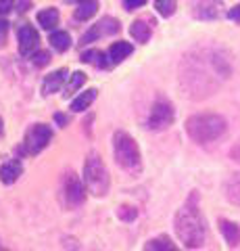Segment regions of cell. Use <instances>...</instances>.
<instances>
[{
    "label": "cell",
    "instance_id": "1",
    "mask_svg": "<svg viewBox=\"0 0 240 251\" xmlns=\"http://www.w3.org/2000/svg\"><path fill=\"white\" fill-rule=\"evenodd\" d=\"M232 65L226 50L219 46H198L186 52L180 65V86L186 97L207 99L230 77Z\"/></svg>",
    "mask_w": 240,
    "mask_h": 251
},
{
    "label": "cell",
    "instance_id": "2",
    "mask_svg": "<svg viewBox=\"0 0 240 251\" xmlns=\"http://www.w3.org/2000/svg\"><path fill=\"white\" fill-rule=\"evenodd\" d=\"M174 226H175L177 239H180L188 249H198V247L205 245L207 226H205L203 216H200L196 191H192L188 195V199L184 201V205L177 209V214L174 218Z\"/></svg>",
    "mask_w": 240,
    "mask_h": 251
},
{
    "label": "cell",
    "instance_id": "3",
    "mask_svg": "<svg viewBox=\"0 0 240 251\" xmlns=\"http://www.w3.org/2000/svg\"><path fill=\"white\" fill-rule=\"evenodd\" d=\"M228 130V122L218 113H196L186 120V134L195 143L207 145L219 140Z\"/></svg>",
    "mask_w": 240,
    "mask_h": 251
},
{
    "label": "cell",
    "instance_id": "4",
    "mask_svg": "<svg viewBox=\"0 0 240 251\" xmlns=\"http://www.w3.org/2000/svg\"><path fill=\"white\" fill-rule=\"evenodd\" d=\"M113 157L115 163L130 176H138L142 172V155L140 147L134 140V136H130L128 132H115L113 134Z\"/></svg>",
    "mask_w": 240,
    "mask_h": 251
},
{
    "label": "cell",
    "instance_id": "5",
    "mask_svg": "<svg viewBox=\"0 0 240 251\" xmlns=\"http://www.w3.org/2000/svg\"><path fill=\"white\" fill-rule=\"evenodd\" d=\"M84 184H86L88 193L94 195L96 199H105L111 188V176L107 170L105 161L100 159L98 153H90L84 161Z\"/></svg>",
    "mask_w": 240,
    "mask_h": 251
},
{
    "label": "cell",
    "instance_id": "6",
    "mask_svg": "<svg viewBox=\"0 0 240 251\" xmlns=\"http://www.w3.org/2000/svg\"><path fill=\"white\" fill-rule=\"evenodd\" d=\"M88 188L84 184V178H80L73 170H67L61 178V205L65 209H77L86 201Z\"/></svg>",
    "mask_w": 240,
    "mask_h": 251
},
{
    "label": "cell",
    "instance_id": "7",
    "mask_svg": "<svg viewBox=\"0 0 240 251\" xmlns=\"http://www.w3.org/2000/svg\"><path fill=\"white\" fill-rule=\"evenodd\" d=\"M52 136H55V132H52L50 126L46 124H32L29 128L25 130V136H23V151H25L27 155H40L46 147L50 145Z\"/></svg>",
    "mask_w": 240,
    "mask_h": 251
},
{
    "label": "cell",
    "instance_id": "8",
    "mask_svg": "<svg viewBox=\"0 0 240 251\" xmlns=\"http://www.w3.org/2000/svg\"><path fill=\"white\" fill-rule=\"evenodd\" d=\"M175 120V109L174 105L169 103L167 99H157L151 107V113H149V120H146V128L151 132H163L167 130L169 126L174 124Z\"/></svg>",
    "mask_w": 240,
    "mask_h": 251
},
{
    "label": "cell",
    "instance_id": "9",
    "mask_svg": "<svg viewBox=\"0 0 240 251\" xmlns=\"http://www.w3.org/2000/svg\"><path fill=\"white\" fill-rule=\"evenodd\" d=\"M119 21L117 19H113V17H103L96 25H92L86 34H84L80 38V46H88L92 42H96L100 40V38H105V36H113V34H119Z\"/></svg>",
    "mask_w": 240,
    "mask_h": 251
},
{
    "label": "cell",
    "instance_id": "10",
    "mask_svg": "<svg viewBox=\"0 0 240 251\" xmlns=\"http://www.w3.org/2000/svg\"><path fill=\"white\" fill-rule=\"evenodd\" d=\"M17 42H19V54H21V57H32L34 52H38L40 36H38L36 27L21 25L19 31H17Z\"/></svg>",
    "mask_w": 240,
    "mask_h": 251
},
{
    "label": "cell",
    "instance_id": "11",
    "mask_svg": "<svg viewBox=\"0 0 240 251\" xmlns=\"http://www.w3.org/2000/svg\"><path fill=\"white\" fill-rule=\"evenodd\" d=\"M21 176H23V163L17 157H11V159H6L2 166H0V182L4 186L15 184Z\"/></svg>",
    "mask_w": 240,
    "mask_h": 251
},
{
    "label": "cell",
    "instance_id": "12",
    "mask_svg": "<svg viewBox=\"0 0 240 251\" xmlns=\"http://www.w3.org/2000/svg\"><path fill=\"white\" fill-rule=\"evenodd\" d=\"M134 52V46H131L130 42H113L109 46V50H107V59H109V65H119V63L126 61L130 54Z\"/></svg>",
    "mask_w": 240,
    "mask_h": 251
},
{
    "label": "cell",
    "instance_id": "13",
    "mask_svg": "<svg viewBox=\"0 0 240 251\" xmlns=\"http://www.w3.org/2000/svg\"><path fill=\"white\" fill-rule=\"evenodd\" d=\"M67 69L65 67H61V69H57V72H52V74H48L44 77V82H42V92L44 94H55V92H59L61 88H63V82L67 80Z\"/></svg>",
    "mask_w": 240,
    "mask_h": 251
},
{
    "label": "cell",
    "instance_id": "14",
    "mask_svg": "<svg viewBox=\"0 0 240 251\" xmlns=\"http://www.w3.org/2000/svg\"><path fill=\"white\" fill-rule=\"evenodd\" d=\"M130 36L134 38L136 42H140V44H146L151 40V36H153V21L149 19H136L134 23L130 25Z\"/></svg>",
    "mask_w": 240,
    "mask_h": 251
},
{
    "label": "cell",
    "instance_id": "15",
    "mask_svg": "<svg viewBox=\"0 0 240 251\" xmlns=\"http://www.w3.org/2000/svg\"><path fill=\"white\" fill-rule=\"evenodd\" d=\"M142 251H182V249L172 241V237H167V234H157V237H153L144 243Z\"/></svg>",
    "mask_w": 240,
    "mask_h": 251
},
{
    "label": "cell",
    "instance_id": "16",
    "mask_svg": "<svg viewBox=\"0 0 240 251\" xmlns=\"http://www.w3.org/2000/svg\"><path fill=\"white\" fill-rule=\"evenodd\" d=\"M219 230L223 234V239H226V243L230 247H238L240 245V226L236 222H230V220L226 218H219Z\"/></svg>",
    "mask_w": 240,
    "mask_h": 251
},
{
    "label": "cell",
    "instance_id": "17",
    "mask_svg": "<svg viewBox=\"0 0 240 251\" xmlns=\"http://www.w3.org/2000/svg\"><path fill=\"white\" fill-rule=\"evenodd\" d=\"M96 97H98V90H96V88H90V90L80 92V94H77V97L71 100V111H73V113L86 111V109L96 100Z\"/></svg>",
    "mask_w": 240,
    "mask_h": 251
},
{
    "label": "cell",
    "instance_id": "18",
    "mask_svg": "<svg viewBox=\"0 0 240 251\" xmlns=\"http://www.w3.org/2000/svg\"><path fill=\"white\" fill-rule=\"evenodd\" d=\"M223 193H226V199L232 203V205L240 207V172L238 174H232L228 178L226 186H223Z\"/></svg>",
    "mask_w": 240,
    "mask_h": 251
},
{
    "label": "cell",
    "instance_id": "19",
    "mask_svg": "<svg viewBox=\"0 0 240 251\" xmlns=\"http://www.w3.org/2000/svg\"><path fill=\"white\" fill-rule=\"evenodd\" d=\"M96 11H98V0H82V2L77 4L73 17H75V21H88L90 17H94Z\"/></svg>",
    "mask_w": 240,
    "mask_h": 251
},
{
    "label": "cell",
    "instance_id": "20",
    "mask_svg": "<svg viewBox=\"0 0 240 251\" xmlns=\"http://www.w3.org/2000/svg\"><path fill=\"white\" fill-rule=\"evenodd\" d=\"M195 15L198 19H218L219 11H218V4H215L213 0H205V2H198L195 6Z\"/></svg>",
    "mask_w": 240,
    "mask_h": 251
},
{
    "label": "cell",
    "instance_id": "21",
    "mask_svg": "<svg viewBox=\"0 0 240 251\" xmlns=\"http://www.w3.org/2000/svg\"><path fill=\"white\" fill-rule=\"evenodd\" d=\"M38 23L44 27V29H55L59 25V11L57 9H44L38 13Z\"/></svg>",
    "mask_w": 240,
    "mask_h": 251
},
{
    "label": "cell",
    "instance_id": "22",
    "mask_svg": "<svg viewBox=\"0 0 240 251\" xmlns=\"http://www.w3.org/2000/svg\"><path fill=\"white\" fill-rule=\"evenodd\" d=\"M50 44H52V49L59 50V52H67L69 49H71V36L67 34V31H52V36H50Z\"/></svg>",
    "mask_w": 240,
    "mask_h": 251
},
{
    "label": "cell",
    "instance_id": "23",
    "mask_svg": "<svg viewBox=\"0 0 240 251\" xmlns=\"http://www.w3.org/2000/svg\"><path fill=\"white\" fill-rule=\"evenodd\" d=\"M86 80H88V77H86V74H84V72H75V74H71V75H69V80H67V86H65L63 97H71V94H75L84 84H86Z\"/></svg>",
    "mask_w": 240,
    "mask_h": 251
},
{
    "label": "cell",
    "instance_id": "24",
    "mask_svg": "<svg viewBox=\"0 0 240 251\" xmlns=\"http://www.w3.org/2000/svg\"><path fill=\"white\" fill-rule=\"evenodd\" d=\"M82 61L84 63H88V65H94V67H107L109 65V59H105V52L103 50H86V52H82Z\"/></svg>",
    "mask_w": 240,
    "mask_h": 251
},
{
    "label": "cell",
    "instance_id": "25",
    "mask_svg": "<svg viewBox=\"0 0 240 251\" xmlns=\"http://www.w3.org/2000/svg\"><path fill=\"white\" fill-rule=\"evenodd\" d=\"M117 218L121 222H134L138 218V209L134 205H128V203H123V205L117 207Z\"/></svg>",
    "mask_w": 240,
    "mask_h": 251
},
{
    "label": "cell",
    "instance_id": "26",
    "mask_svg": "<svg viewBox=\"0 0 240 251\" xmlns=\"http://www.w3.org/2000/svg\"><path fill=\"white\" fill-rule=\"evenodd\" d=\"M157 11L159 15H163V17H172L175 13V0H157Z\"/></svg>",
    "mask_w": 240,
    "mask_h": 251
},
{
    "label": "cell",
    "instance_id": "27",
    "mask_svg": "<svg viewBox=\"0 0 240 251\" xmlns=\"http://www.w3.org/2000/svg\"><path fill=\"white\" fill-rule=\"evenodd\" d=\"M32 63L36 67H46L50 63V52L48 50H38L32 54Z\"/></svg>",
    "mask_w": 240,
    "mask_h": 251
},
{
    "label": "cell",
    "instance_id": "28",
    "mask_svg": "<svg viewBox=\"0 0 240 251\" xmlns=\"http://www.w3.org/2000/svg\"><path fill=\"white\" fill-rule=\"evenodd\" d=\"M63 247H65V251H82L80 243H77L73 237H65L63 239Z\"/></svg>",
    "mask_w": 240,
    "mask_h": 251
},
{
    "label": "cell",
    "instance_id": "29",
    "mask_svg": "<svg viewBox=\"0 0 240 251\" xmlns=\"http://www.w3.org/2000/svg\"><path fill=\"white\" fill-rule=\"evenodd\" d=\"M146 4V0H123V6H126V11H136L140 9V6Z\"/></svg>",
    "mask_w": 240,
    "mask_h": 251
},
{
    "label": "cell",
    "instance_id": "30",
    "mask_svg": "<svg viewBox=\"0 0 240 251\" xmlns=\"http://www.w3.org/2000/svg\"><path fill=\"white\" fill-rule=\"evenodd\" d=\"M13 4H15V0H0V17L9 15L13 11Z\"/></svg>",
    "mask_w": 240,
    "mask_h": 251
},
{
    "label": "cell",
    "instance_id": "31",
    "mask_svg": "<svg viewBox=\"0 0 240 251\" xmlns=\"http://www.w3.org/2000/svg\"><path fill=\"white\" fill-rule=\"evenodd\" d=\"M228 17L234 21V23H238L240 25V6H232V9L228 11Z\"/></svg>",
    "mask_w": 240,
    "mask_h": 251
},
{
    "label": "cell",
    "instance_id": "32",
    "mask_svg": "<svg viewBox=\"0 0 240 251\" xmlns=\"http://www.w3.org/2000/svg\"><path fill=\"white\" fill-rule=\"evenodd\" d=\"M55 122L61 126V128H65V126L71 120H69V115H65V113H55Z\"/></svg>",
    "mask_w": 240,
    "mask_h": 251
},
{
    "label": "cell",
    "instance_id": "33",
    "mask_svg": "<svg viewBox=\"0 0 240 251\" xmlns=\"http://www.w3.org/2000/svg\"><path fill=\"white\" fill-rule=\"evenodd\" d=\"M230 157H232V159H234L236 163H240V143L230 151Z\"/></svg>",
    "mask_w": 240,
    "mask_h": 251
},
{
    "label": "cell",
    "instance_id": "34",
    "mask_svg": "<svg viewBox=\"0 0 240 251\" xmlns=\"http://www.w3.org/2000/svg\"><path fill=\"white\" fill-rule=\"evenodd\" d=\"M4 36H6V23H4V21H0V44H2Z\"/></svg>",
    "mask_w": 240,
    "mask_h": 251
},
{
    "label": "cell",
    "instance_id": "35",
    "mask_svg": "<svg viewBox=\"0 0 240 251\" xmlns=\"http://www.w3.org/2000/svg\"><path fill=\"white\" fill-rule=\"evenodd\" d=\"M29 6H32V2H27V0H23V2L19 4V9H17V11H19V13H25V11L29 9Z\"/></svg>",
    "mask_w": 240,
    "mask_h": 251
},
{
    "label": "cell",
    "instance_id": "36",
    "mask_svg": "<svg viewBox=\"0 0 240 251\" xmlns=\"http://www.w3.org/2000/svg\"><path fill=\"white\" fill-rule=\"evenodd\" d=\"M63 2H69V4H80L82 0H63Z\"/></svg>",
    "mask_w": 240,
    "mask_h": 251
}]
</instances>
